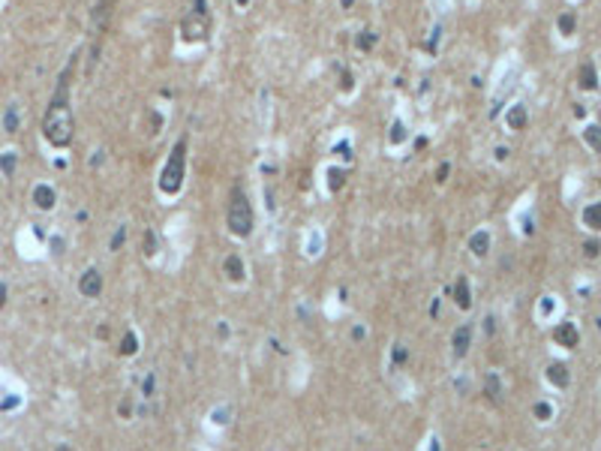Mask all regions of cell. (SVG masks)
Segmentation results:
<instances>
[{
  "mask_svg": "<svg viewBox=\"0 0 601 451\" xmlns=\"http://www.w3.org/2000/svg\"><path fill=\"white\" fill-rule=\"evenodd\" d=\"M535 415H538V418L544 421V418L550 415V406H547V403H538V406H535Z\"/></svg>",
  "mask_w": 601,
  "mask_h": 451,
  "instance_id": "26",
  "label": "cell"
},
{
  "mask_svg": "<svg viewBox=\"0 0 601 451\" xmlns=\"http://www.w3.org/2000/svg\"><path fill=\"white\" fill-rule=\"evenodd\" d=\"M42 135L54 144V147H66L75 135V120H72V111L66 105V96L63 93H54L45 117H42Z\"/></svg>",
  "mask_w": 601,
  "mask_h": 451,
  "instance_id": "1",
  "label": "cell"
},
{
  "mask_svg": "<svg viewBox=\"0 0 601 451\" xmlns=\"http://www.w3.org/2000/svg\"><path fill=\"white\" fill-rule=\"evenodd\" d=\"M325 178H328V190H334V193L343 190V184H346V172L343 169H328Z\"/></svg>",
  "mask_w": 601,
  "mask_h": 451,
  "instance_id": "15",
  "label": "cell"
},
{
  "mask_svg": "<svg viewBox=\"0 0 601 451\" xmlns=\"http://www.w3.org/2000/svg\"><path fill=\"white\" fill-rule=\"evenodd\" d=\"M226 223H229V229H232L238 238H247V235L253 232V208H250V202H247V196H244L241 187H235L232 196H229Z\"/></svg>",
  "mask_w": 601,
  "mask_h": 451,
  "instance_id": "3",
  "label": "cell"
},
{
  "mask_svg": "<svg viewBox=\"0 0 601 451\" xmlns=\"http://www.w3.org/2000/svg\"><path fill=\"white\" fill-rule=\"evenodd\" d=\"M583 223L589 229H601V202H592L586 211H583Z\"/></svg>",
  "mask_w": 601,
  "mask_h": 451,
  "instance_id": "12",
  "label": "cell"
},
{
  "mask_svg": "<svg viewBox=\"0 0 601 451\" xmlns=\"http://www.w3.org/2000/svg\"><path fill=\"white\" fill-rule=\"evenodd\" d=\"M454 295H457V304H460L463 310L472 304V301H469V283H466V277H460V280H457V286H454Z\"/></svg>",
  "mask_w": 601,
  "mask_h": 451,
  "instance_id": "17",
  "label": "cell"
},
{
  "mask_svg": "<svg viewBox=\"0 0 601 451\" xmlns=\"http://www.w3.org/2000/svg\"><path fill=\"white\" fill-rule=\"evenodd\" d=\"M208 30H211V15L205 9V0H196L193 12H187L184 21H181V36L187 42H199V39L208 36Z\"/></svg>",
  "mask_w": 601,
  "mask_h": 451,
  "instance_id": "4",
  "label": "cell"
},
{
  "mask_svg": "<svg viewBox=\"0 0 601 451\" xmlns=\"http://www.w3.org/2000/svg\"><path fill=\"white\" fill-rule=\"evenodd\" d=\"M120 244H123V229H117V235H114V241H111V247H114V250H117V247H120Z\"/></svg>",
  "mask_w": 601,
  "mask_h": 451,
  "instance_id": "29",
  "label": "cell"
},
{
  "mask_svg": "<svg viewBox=\"0 0 601 451\" xmlns=\"http://www.w3.org/2000/svg\"><path fill=\"white\" fill-rule=\"evenodd\" d=\"M78 289H81L84 298H96V295L102 292V277H99V271H84V277L78 280Z\"/></svg>",
  "mask_w": 601,
  "mask_h": 451,
  "instance_id": "5",
  "label": "cell"
},
{
  "mask_svg": "<svg viewBox=\"0 0 601 451\" xmlns=\"http://www.w3.org/2000/svg\"><path fill=\"white\" fill-rule=\"evenodd\" d=\"M577 81H580V87L583 90H595L598 87V72H595V66L586 60V63H580V69H577Z\"/></svg>",
  "mask_w": 601,
  "mask_h": 451,
  "instance_id": "6",
  "label": "cell"
},
{
  "mask_svg": "<svg viewBox=\"0 0 601 451\" xmlns=\"http://www.w3.org/2000/svg\"><path fill=\"white\" fill-rule=\"evenodd\" d=\"M469 343H472V328H469V325L457 328V334H454V355L463 358V355L469 352Z\"/></svg>",
  "mask_w": 601,
  "mask_h": 451,
  "instance_id": "9",
  "label": "cell"
},
{
  "mask_svg": "<svg viewBox=\"0 0 601 451\" xmlns=\"http://www.w3.org/2000/svg\"><path fill=\"white\" fill-rule=\"evenodd\" d=\"M144 247H147L144 253H154V232H147V238H144Z\"/></svg>",
  "mask_w": 601,
  "mask_h": 451,
  "instance_id": "30",
  "label": "cell"
},
{
  "mask_svg": "<svg viewBox=\"0 0 601 451\" xmlns=\"http://www.w3.org/2000/svg\"><path fill=\"white\" fill-rule=\"evenodd\" d=\"M448 172H451V166H448V163H442V166L436 169V181H445V178H448Z\"/></svg>",
  "mask_w": 601,
  "mask_h": 451,
  "instance_id": "24",
  "label": "cell"
},
{
  "mask_svg": "<svg viewBox=\"0 0 601 451\" xmlns=\"http://www.w3.org/2000/svg\"><path fill=\"white\" fill-rule=\"evenodd\" d=\"M583 138H586L589 147L601 151V126H586V129H583Z\"/></svg>",
  "mask_w": 601,
  "mask_h": 451,
  "instance_id": "20",
  "label": "cell"
},
{
  "mask_svg": "<svg viewBox=\"0 0 601 451\" xmlns=\"http://www.w3.org/2000/svg\"><path fill=\"white\" fill-rule=\"evenodd\" d=\"M135 349H138V337H135V334L129 331V334L123 337V343H120V355H132Z\"/></svg>",
  "mask_w": 601,
  "mask_h": 451,
  "instance_id": "23",
  "label": "cell"
},
{
  "mask_svg": "<svg viewBox=\"0 0 601 451\" xmlns=\"http://www.w3.org/2000/svg\"><path fill=\"white\" fill-rule=\"evenodd\" d=\"M226 274H229L232 280H241V277H244V262H241V256H229V259H226Z\"/></svg>",
  "mask_w": 601,
  "mask_h": 451,
  "instance_id": "16",
  "label": "cell"
},
{
  "mask_svg": "<svg viewBox=\"0 0 601 451\" xmlns=\"http://www.w3.org/2000/svg\"><path fill=\"white\" fill-rule=\"evenodd\" d=\"M6 301V286H0V304Z\"/></svg>",
  "mask_w": 601,
  "mask_h": 451,
  "instance_id": "32",
  "label": "cell"
},
{
  "mask_svg": "<svg viewBox=\"0 0 601 451\" xmlns=\"http://www.w3.org/2000/svg\"><path fill=\"white\" fill-rule=\"evenodd\" d=\"M469 247H472L475 256H487V250H490V235H487V232H475V235L469 238Z\"/></svg>",
  "mask_w": 601,
  "mask_h": 451,
  "instance_id": "11",
  "label": "cell"
},
{
  "mask_svg": "<svg viewBox=\"0 0 601 451\" xmlns=\"http://www.w3.org/2000/svg\"><path fill=\"white\" fill-rule=\"evenodd\" d=\"M574 27H577V15H574V12H562V15H559V33H562V36H571Z\"/></svg>",
  "mask_w": 601,
  "mask_h": 451,
  "instance_id": "14",
  "label": "cell"
},
{
  "mask_svg": "<svg viewBox=\"0 0 601 451\" xmlns=\"http://www.w3.org/2000/svg\"><path fill=\"white\" fill-rule=\"evenodd\" d=\"M547 379L553 382V385H568V370L562 367V364H550L547 367Z\"/></svg>",
  "mask_w": 601,
  "mask_h": 451,
  "instance_id": "13",
  "label": "cell"
},
{
  "mask_svg": "<svg viewBox=\"0 0 601 451\" xmlns=\"http://www.w3.org/2000/svg\"><path fill=\"white\" fill-rule=\"evenodd\" d=\"M15 163H18V160H15V154H12V151H6V154L0 157V172H3V175H12V172H15Z\"/></svg>",
  "mask_w": 601,
  "mask_h": 451,
  "instance_id": "22",
  "label": "cell"
},
{
  "mask_svg": "<svg viewBox=\"0 0 601 451\" xmlns=\"http://www.w3.org/2000/svg\"><path fill=\"white\" fill-rule=\"evenodd\" d=\"M553 337H556V340H559L562 346H568V349H571V346H577V340H580V334H577V328H574L571 322L559 325V328L553 331Z\"/></svg>",
  "mask_w": 601,
  "mask_h": 451,
  "instance_id": "8",
  "label": "cell"
},
{
  "mask_svg": "<svg viewBox=\"0 0 601 451\" xmlns=\"http://www.w3.org/2000/svg\"><path fill=\"white\" fill-rule=\"evenodd\" d=\"M376 39H379V36H376V33H373V30H364V33H358V39H355V45H358V48H361V51H370V48H373V45H376Z\"/></svg>",
  "mask_w": 601,
  "mask_h": 451,
  "instance_id": "19",
  "label": "cell"
},
{
  "mask_svg": "<svg viewBox=\"0 0 601 451\" xmlns=\"http://www.w3.org/2000/svg\"><path fill=\"white\" fill-rule=\"evenodd\" d=\"M340 3H343V6H346V9H349V6H352V3H355V0H340Z\"/></svg>",
  "mask_w": 601,
  "mask_h": 451,
  "instance_id": "33",
  "label": "cell"
},
{
  "mask_svg": "<svg viewBox=\"0 0 601 451\" xmlns=\"http://www.w3.org/2000/svg\"><path fill=\"white\" fill-rule=\"evenodd\" d=\"M235 3H238V6H247V3H250V0H235Z\"/></svg>",
  "mask_w": 601,
  "mask_h": 451,
  "instance_id": "34",
  "label": "cell"
},
{
  "mask_svg": "<svg viewBox=\"0 0 601 451\" xmlns=\"http://www.w3.org/2000/svg\"><path fill=\"white\" fill-rule=\"evenodd\" d=\"M526 120H529V111H526V105H511V111H508V126L511 129H523L526 126Z\"/></svg>",
  "mask_w": 601,
  "mask_h": 451,
  "instance_id": "10",
  "label": "cell"
},
{
  "mask_svg": "<svg viewBox=\"0 0 601 451\" xmlns=\"http://www.w3.org/2000/svg\"><path fill=\"white\" fill-rule=\"evenodd\" d=\"M487 391H490V397H496V394H499V379L490 376V379H487Z\"/></svg>",
  "mask_w": 601,
  "mask_h": 451,
  "instance_id": "25",
  "label": "cell"
},
{
  "mask_svg": "<svg viewBox=\"0 0 601 451\" xmlns=\"http://www.w3.org/2000/svg\"><path fill=\"white\" fill-rule=\"evenodd\" d=\"M54 199H57V196H54V190H51L48 184H39V187L33 190V205L42 208V211H51V208H54Z\"/></svg>",
  "mask_w": 601,
  "mask_h": 451,
  "instance_id": "7",
  "label": "cell"
},
{
  "mask_svg": "<svg viewBox=\"0 0 601 451\" xmlns=\"http://www.w3.org/2000/svg\"><path fill=\"white\" fill-rule=\"evenodd\" d=\"M184 175H187V138H178L169 154V163L160 172V190L166 196H178L184 187Z\"/></svg>",
  "mask_w": 601,
  "mask_h": 451,
  "instance_id": "2",
  "label": "cell"
},
{
  "mask_svg": "<svg viewBox=\"0 0 601 451\" xmlns=\"http://www.w3.org/2000/svg\"><path fill=\"white\" fill-rule=\"evenodd\" d=\"M406 138H409L406 123H403V120H394V126H391V144H403Z\"/></svg>",
  "mask_w": 601,
  "mask_h": 451,
  "instance_id": "18",
  "label": "cell"
},
{
  "mask_svg": "<svg viewBox=\"0 0 601 451\" xmlns=\"http://www.w3.org/2000/svg\"><path fill=\"white\" fill-rule=\"evenodd\" d=\"M337 154H340L343 160H352V154H349V144H346V141H340V144H337Z\"/></svg>",
  "mask_w": 601,
  "mask_h": 451,
  "instance_id": "28",
  "label": "cell"
},
{
  "mask_svg": "<svg viewBox=\"0 0 601 451\" xmlns=\"http://www.w3.org/2000/svg\"><path fill=\"white\" fill-rule=\"evenodd\" d=\"M3 126H6V132H15V129H18V111H15V105L6 108V114H3Z\"/></svg>",
  "mask_w": 601,
  "mask_h": 451,
  "instance_id": "21",
  "label": "cell"
},
{
  "mask_svg": "<svg viewBox=\"0 0 601 451\" xmlns=\"http://www.w3.org/2000/svg\"><path fill=\"white\" fill-rule=\"evenodd\" d=\"M598 250H601L598 241H586V256H598Z\"/></svg>",
  "mask_w": 601,
  "mask_h": 451,
  "instance_id": "27",
  "label": "cell"
},
{
  "mask_svg": "<svg viewBox=\"0 0 601 451\" xmlns=\"http://www.w3.org/2000/svg\"><path fill=\"white\" fill-rule=\"evenodd\" d=\"M508 157V147H496V160H505Z\"/></svg>",
  "mask_w": 601,
  "mask_h": 451,
  "instance_id": "31",
  "label": "cell"
}]
</instances>
